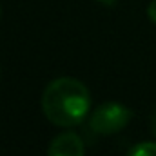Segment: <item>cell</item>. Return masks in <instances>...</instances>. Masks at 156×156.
Masks as SVG:
<instances>
[{
  "label": "cell",
  "instance_id": "obj_5",
  "mask_svg": "<svg viewBox=\"0 0 156 156\" xmlns=\"http://www.w3.org/2000/svg\"><path fill=\"white\" fill-rule=\"evenodd\" d=\"M147 16L156 24V0H153V2L147 5Z\"/></svg>",
  "mask_w": 156,
  "mask_h": 156
},
{
  "label": "cell",
  "instance_id": "obj_1",
  "mask_svg": "<svg viewBox=\"0 0 156 156\" xmlns=\"http://www.w3.org/2000/svg\"><path fill=\"white\" fill-rule=\"evenodd\" d=\"M42 111L58 127H75L91 111V93L83 82L73 76H60L44 89Z\"/></svg>",
  "mask_w": 156,
  "mask_h": 156
},
{
  "label": "cell",
  "instance_id": "obj_7",
  "mask_svg": "<svg viewBox=\"0 0 156 156\" xmlns=\"http://www.w3.org/2000/svg\"><path fill=\"white\" fill-rule=\"evenodd\" d=\"M151 133L156 136V111L153 113V116H151Z\"/></svg>",
  "mask_w": 156,
  "mask_h": 156
},
{
  "label": "cell",
  "instance_id": "obj_4",
  "mask_svg": "<svg viewBox=\"0 0 156 156\" xmlns=\"http://www.w3.org/2000/svg\"><path fill=\"white\" fill-rule=\"evenodd\" d=\"M127 156H156V142H142L134 145Z\"/></svg>",
  "mask_w": 156,
  "mask_h": 156
},
{
  "label": "cell",
  "instance_id": "obj_6",
  "mask_svg": "<svg viewBox=\"0 0 156 156\" xmlns=\"http://www.w3.org/2000/svg\"><path fill=\"white\" fill-rule=\"evenodd\" d=\"M98 4H102V5H105V7H115L118 4V0H96Z\"/></svg>",
  "mask_w": 156,
  "mask_h": 156
},
{
  "label": "cell",
  "instance_id": "obj_8",
  "mask_svg": "<svg viewBox=\"0 0 156 156\" xmlns=\"http://www.w3.org/2000/svg\"><path fill=\"white\" fill-rule=\"evenodd\" d=\"M0 18H2V7H0Z\"/></svg>",
  "mask_w": 156,
  "mask_h": 156
},
{
  "label": "cell",
  "instance_id": "obj_3",
  "mask_svg": "<svg viewBox=\"0 0 156 156\" xmlns=\"http://www.w3.org/2000/svg\"><path fill=\"white\" fill-rule=\"evenodd\" d=\"M83 154H85L83 140L73 131L56 134L51 140L49 147H47V156H83Z\"/></svg>",
  "mask_w": 156,
  "mask_h": 156
},
{
  "label": "cell",
  "instance_id": "obj_2",
  "mask_svg": "<svg viewBox=\"0 0 156 156\" xmlns=\"http://www.w3.org/2000/svg\"><path fill=\"white\" fill-rule=\"evenodd\" d=\"M133 120V111L118 102H105L93 109L89 115V127L100 136L116 134L129 125Z\"/></svg>",
  "mask_w": 156,
  "mask_h": 156
}]
</instances>
